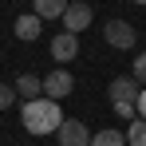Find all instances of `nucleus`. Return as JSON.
<instances>
[{"mask_svg":"<svg viewBox=\"0 0 146 146\" xmlns=\"http://www.w3.org/2000/svg\"><path fill=\"white\" fill-rule=\"evenodd\" d=\"M20 119H24V130L28 134H55L59 126H63V111H59V103L55 99H28L24 107H20Z\"/></svg>","mask_w":146,"mask_h":146,"instance_id":"f257e3e1","label":"nucleus"},{"mask_svg":"<svg viewBox=\"0 0 146 146\" xmlns=\"http://www.w3.org/2000/svg\"><path fill=\"white\" fill-rule=\"evenodd\" d=\"M107 95H111V103H115V107H119V103H134V107H138V95H142V83H138L134 75H119V79H111Z\"/></svg>","mask_w":146,"mask_h":146,"instance_id":"f03ea898","label":"nucleus"},{"mask_svg":"<svg viewBox=\"0 0 146 146\" xmlns=\"http://www.w3.org/2000/svg\"><path fill=\"white\" fill-rule=\"evenodd\" d=\"M103 44H111L115 51H130V48H134V28L126 24V20H107Z\"/></svg>","mask_w":146,"mask_h":146,"instance_id":"7ed1b4c3","label":"nucleus"},{"mask_svg":"<svg viewBox=\"0 0 146 146\" xmlns=\"http://www.w3.org/2000/svg\"><path fill=\"white\" fill-rule=\"evenodd\" d=\"M91 20H95V8H91L87 0H75V4H67V12H63V32L79 36Z\"/></svg>","mask_w":146,"mask_h":146,"instance_id":"20e7f679","label":"nucleus"},{"mask_svg":"<svg viewBox=\"0 0 146 146\" xmlns=\"http://www.w3.org/2000/svg\"><path fill=\"white\" fill-rule=\"evenodd\" d=\"M71 87H75V79L63 71V67H55L51 75H44V99H55V103H59V99L71 95Z\"/></svg>","mask_w":146,"mask_h":146,"instance_id":"39448f33","label":"nucleus"},{"mask_svg":"<svg viewBox=\"0 0 146 146\" xmlns=\"http://www.w3.org/2000/svg\"><path fill=\"white\" fill-rule=\"evenodd\" d=\"M55 134H59V146H91V130L79 119H63V126Z\"/></svg>","mask_w":146,"mask_h":146,"instance_id":"423d86ee","label":"nucleus"},{"mask_svg":"<svg viewBox=\"0 0 146 146\" xmlns=\"http://www.w3.org/2000/svg\"><path fill=\"white\" fill-rule=\"evenodd\" d=\"M48 44H51V59H59V63H67V59L79 55V36H71V32H59Z\"/></svg>","mask_w":146,"mask_h":146,"instance_id":"0eeeda50","label":"nucleus"},{"mask_svg":"<svg viewBox=\"0 0 146 146\" xmlns=\"http://www.w3.org/2000/svg\"><path fill=\"white\" fill-rule=\"evenodd\" d=\"M12 32H16V40H24V44H32V40H40V32H44V20L36 16V12H24L16 24H12Z\"/></svg>","mask_w":146,"mask_h":146,"instance_id":"6e6552de","label":"nucleus"},{"mask_svg":"<svg viewBox=\"0 0 146 146\" xmlns=\"http://www.w3.org/2000/svg\"><path fill=\"white\" fill-rule=\"evenodd\" d=\"M12 87H16V95L24 99V103H28V99H40V95H44V79H40V75H20Z\"/></svg>","mask_w":146,"mask_h":146,"instance_id":"1a4fd4ad","label":"nucleus"},{"mask_svg":"<svg viewBox=\"0 0 146 146\" xmlns=\"http://www.w3.org/2000/svg\"><path fill=\"white\" fill-rule=\"evenodd\" d=\"M32 8H36V16H40V20H63L67 0H32Z\"/></svg>","mask_w":146,"mask_h":146,"instance_id":"9d476101","label":"nucleus"},{"mask_svg":"<svg viewBox=\"0 0 146 146\" xmlns=\"http://www.w3.org/2000/svg\"><path fill=\"white\" fill-rule=\"evenodd\" d=\"M91 146H126V134L122 130H99V134H91Z\"/></svg>","mask_w":146,"mask_h":146,"instance_id":"9b49d317","label":"nucleus"},{"mask_svg":"<svg viewBox=\"0 0 146 146\" xmlns=\"http://www.w3.org/2000/svg\"><path fill=\"white\" fill-rule=\"evenodd\" d=\"M126 146H146V119H134L126 130Z\"/></svg>","mask_w":146,"mask_h":146,"instance_id":"f8f14e48","label":"nucleus"},{"mask_svg":"<svg viewBox=\"0 0 146 146\" xmlns=\"http://www.w3.org/2000/svg\"><path fill=\"white\" fill-rule=\"evenodd\" d=\"M12 103H16V87L12 83H0V111H8Z\"/></svg>","mask_w":146,"mask_h":146,"instance_id":"ddd939ff","label":"nucleus"},{"mask_svg":"<svg viewBox=\"0 0 146 146\" xmlns=\"http://www.w3.org/2000/svg\"><path fill=\"white\" fill-rule=\"evenodd\" d=\"M134 79L146 87V51H138V59H134Z\"/></svg>","mask_w":146,"mask_h":146,"instance_id":"4468645a","label":"nucleus"},{"mask_svg":"<svg viewBox=\"0 0 146 146\" xmlns=\"http://www.w3.org/2000/svg\"><path fill=\"white\" fill-rule=\"evenodd\" d=\"M138 119H146V87H142V95H138Z\"/></svg>","mask_w":146,"mask_h":146,"instance_id":"2eb2a0df","label":"nucleus"},{"mask_svg":"<svg viewBox=\"0 0 146 146\" xmlns=\"http://www.w3.org/2000/svg\"><path fill=\"white\" fill-rule=\"evenodd\" d=\"M134 4H146V0H134Z\"/></svg>","mask_w":146,"mask_h":146,"instance_id":"dca6fc26","label":"nucleus"}]
</instances>
